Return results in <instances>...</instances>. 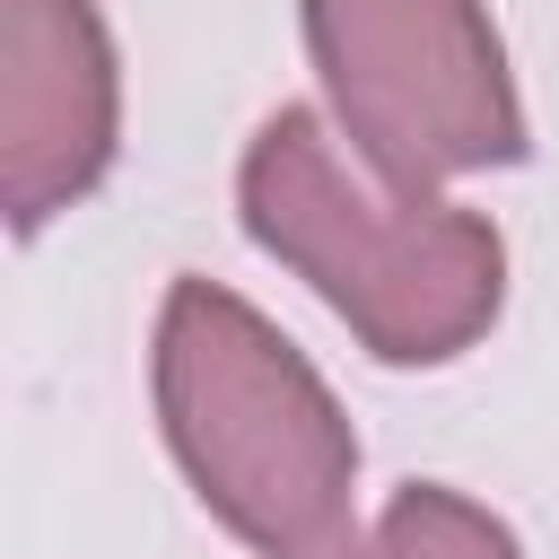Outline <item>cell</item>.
I'll return each mask as SVG.
<instances>
[{"label": "cell", "instance_id": "cell-1", "mask_svg": "<svg viewBox=\"0 0 559 559\" xmlns=\"http://www.w3.org/2000/svg\"><path fill=\"white\" fill-rule=\"evenodd\" d=\"M157 428L201 507L253 559H341L358 515V437L306 349L218 280H175L148 341Z\"/></svg>", "mask_w": 559, "mask_h": 559}, {"label": "cell", "instance_id": "cell-4", "mask_svg": "<svg viewBox=\"0 0 559 559\" xmlns=\"http://www.w3.org/2000/svg\"><path fill=\"white\" fill-rule=\"evenodd\" d=\"M122 140V70L96 0H0V210L17 236L87 201Z\"/></svg>", "mask_w": 559, "mask_h": 559}, {"label": "cell", "instance_id": "cell-2", "mask_svg": "<svg viewBox=\"0 0 559 559\" xmlns=\"http://www.w3.org/2000/svg\"><path fill=\"white\" fill-rule=\"evenodd\" d=\"M236 210L245 236L297 271L384 367H445L507 306L498 227L437 192L358 183L306 105H280L245 140Z\"/></svg>", "mask_w": 559, "mask_h": 559}, {"label": "cell", "instance_id": "cell-3", "mask_svg": "<svg viewBox=\"0 0 559 559\" xmlns=\"http://www.w3.org/2000/svg\"><path fill=\"white\" fill-rule=\"evenodd\" d=\"M332 122L393 192L524 157V96L480 0H297Z\"/></svg>", "mask_w": 559, "mask_h": 559}, {"label": "cell", "instance_id": "cell-5", "mask_svg": "<svg viewBox=\"0 0 559 559\" xmlns=\"http://www.w3.org/2000/svg\"><path fill=\"white\" fill-rule=\"evenodd\" d=\"M341 559H524L507 515H489L480 498L445 489V480H411Z\"/></svg>", "mask_w": 559, "mask_h": 559}]
</instances>
